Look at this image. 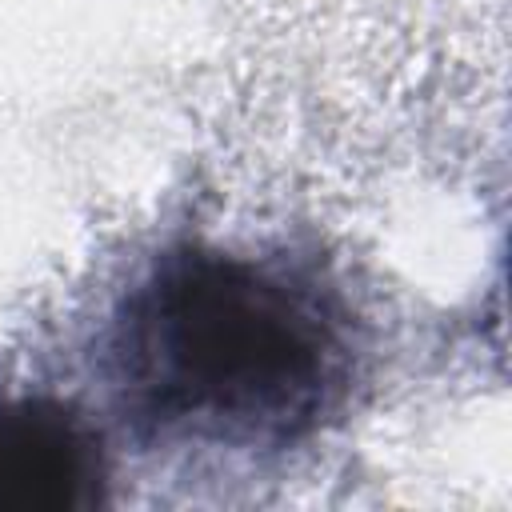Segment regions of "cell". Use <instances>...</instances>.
Segmentation results:
<instances>
[{
    "instance_id": "6da1fadb",
    "label": "cell",
    "mask_w": 512,
    "mask_h": 512,
    "mask_svg": "<svg viewBox=\"0 0 512 512\" xmlns=\"http://www.w3.org/2000/svg\"><path fill=\"white\" fill-rule=\"evenodd\" d=\"M340 368L324 308L224 252L164 256L124 300L112 372L128 416L156 432L280 440L312 424Z\"/></svg>"
},
{
    "instance_id": "7a4b0ae2",
    "label": "cell",
    "mask_w": 512,
    "mask_h": 512,
    "mask_svg": "<svg viewBox=\"0 0 512 512\" xmlns=\"http://www.w3.org/2000/svg\"><path fill=\"white\" fill-rule=\"evenodd\" d=\"M96 484V440L64 404H0V512L88 508L96 500Z\"/></svg>"
}]
</instances>
